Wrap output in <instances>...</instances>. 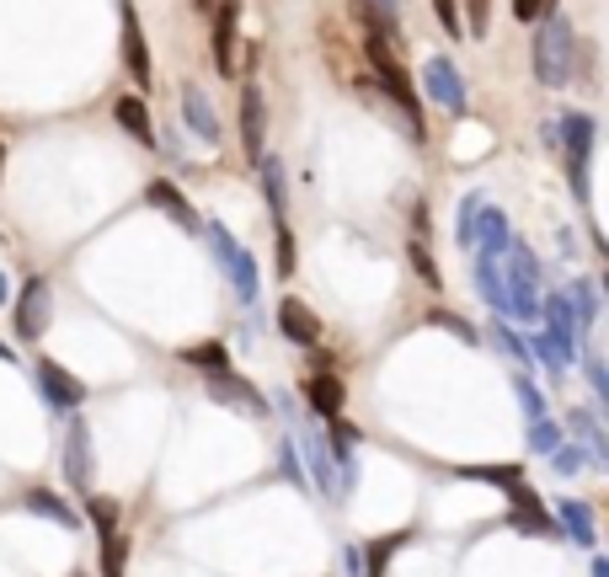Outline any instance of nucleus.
Wrapping results in <instances>:
<instances>
[{
  "label": "nucleus",
  "instance_id": "41",
  "mask_svg": "<svg viewBox=\"0 0 609 577\" xmlns=\"http://www.w3.org/2000/svg\"><path fill=\"white\" fill-rule=\"evenodd\" d=\"M497 342H503V348H508V353H514V359H524V364H529V359H535V353H529V342H518V337L508 332V327H497Z\"/></svg>",
  "mask_w": 609,
  "mask_h": 577
},
{
  "label": "nucleus",
  "instance_id": "32",
  "mask_svg": "<svg viewBox=\"0 0 609 577\" xmlns=\"http://www.w3.org/2000/svg\"><path fill=\"white\" fill-rule=\"evenodd\" d=\"M86 514H92L96 535H113L118 529V503L113 497H86Z\"/></svg>",
  "mask_w": 609,
  "mask_h": 577
},
{
  "label": "nucleus",
  "instance_id": "16",
  "mask_svg": "<svg viewBox=\"0 0 609 577\" xmlns=\"http://www.w3.org/2000/svg\"><path fill=\"white\" fill-rule=\"evenodd\" d=\"M145 198H151V204H155V209H161V214H172V219H177L183 230H193V236L204 230V219H198V209H193V204H187V198H183V193H177V187H172V183H151V193H145Z\"/></svg>",
  "mask_w": 609,
  "mask_h": 577
},
{
  "label": "nucleus",
  "instance_id": "37",
  "mask_svg": "<svg viewBox=\"0 0 609 577\" xmlns=\"http://www.w3.org/2000/svg\"><path fill=\"white\" fill-rule=\"evenodd\" d=\"M295 274V236H289V225H278V278Z\"/></svg>",
  "mask_w": 609,
  "mask_h": 577
},
{
  "label": "nucleus",
  "instance_id": "18",
  "mask_svg": "<svg viewBox=\"0 0 609 577\" xmlns=\"http://www.w3.org/2000/svg\"><path fill=\"white\" fill-rule=\"evenodd\" d=\"M113 119H118L123 134H134L145 151L155 145V123H151V113H145V102H140V96H123L118 107H113Z\"/></svg>",
  "mask_w": 609,
  "mask_h": 577
},
{
  "label": "nucleus",
  "instance_id": "43",
  "mask_svg": "<svg viewBox=\"0 0 609 577\" xmlns=\"http://www.w3.org/2000/svg\"><path fill=\"white\" fill-rule=\"evenodd\" d=\"M514 17H518V22H535V17H546V0H514Z\"/></svg>",
  "mask_w": 609,
  "mask_h": 577
},
{
  "label": "nucleus",
  "instance_id": "46",
  "mask_svg": "<svg viewBox=\"0 0 609 577\" xmlns=\"http://www.w3.org/2000/svg\"><path fill=\"white\" fill-rule=\"evenodd\" d=\"M0 161H6V145H0Z\"/></svg>",
  "mask_w": 609,
  "mask_h": 577
},
{
  "label": "nucleus",
  "instance_id": "26",
  "mask_svg": "<svg viewBox=\"0 0 609 577\" xmlns=\"http://www.w3.org/2000/svg\"><path fill=\"white\" fill-rule=\"evenodd\" d=\"M460 32L465 38H487V22H492V0H460Z\"/></svg>",
  "mask_w": 609,
  "mask_h": 577
},
{
  "label": "nucleus",
  "instance_id": "8",
  "mask_svg": "<svg viewBox=\"0 0 609 577\" xmlns=\"http://www.w3.org/2000/svg\"><path fill=\"white\" fill-rule=\"evenodd\" d=\"M209 395H214V401H225V406H236V412H246V418H268V401H262L257 385L241 380L236 369H214V374H209Z\"/></svg>",
  "mask_w": 609,
  "mask_h": 577
},
{
  "label": "nucleus",
  "instance_id": "1",
  "mask_svg": "<svg viewBox=\"0 0 609 577\" xmlns=\"http://www.w3.org/2000/svg\"><path fill=\"white\" fill-rule=\"evenodd\" d=\"M578 70V32L567 17H546V28L535 32V75L546 86H567Z\"/></svg>",
  "mask_w": 609,
  "mask_h": 577
},
{
  "label": "nucleus",
  "instance_id": "39",
  "mask_svg": "<svg viewBox=\"0 0 609 577\" xmlns=\"http://www.w3.org/2000/svg\"><path fill=\"white\" fill-rule=\"evenodd\" d=\"M572 423L582 427V439H588V450H593V460H605V439H599V427H593V418H582V412H572Z\"/></svg>",
  "mask_w": 609,
  "mask_h": 577
},
{
  "label": "nucleus",
  "instance_id": "25",
  "mask_svg": "<svg viewBox=\"0 0 609 577\" xmlns=\"http://www.w3.org/2000/svg\"><path fill=\"white\" fill-rule=\"evenodd\" d=\"M257 166H262V193H268V204H273V225H283V161H278V155H262Z\"/></svg>",
  "mask_w": 609,
  "mask_h": 577
},
{
  "label": "nucleus",
  "instance_id": "36",
  "mask_svg": "<svg viewBox=\"0 0 609 577\" xmlns=\"http://www.w3.org/2000/svg\"><path fill=\"white\" fill-rule=\"evenodd\" d=\"M412 268H417V278H423L427 289H438V268H433V257H427L423 241H412Z\"/></svg>",
  "mask_w": 609,
  "mask_h": 577
},
{
  "label": "nucleus",
  "instance_id": "23",
  "mask_svg": "<svg viewBox=\"0 0 609 577\" xmlns=\"http://www.w3.org/2000/svg\"><path fill=\"white\" fill-rule=\"evenodd\" d=\"M567 300H572V316H578V332H588V327L599 321V295H593V284H588V278H572V284H567Z\"/></svg>",
  "mask_w": 609,
  "mask_h": 577
},
{
  "label": "nucleus",
  "instance_id": "29",
  "mask_svg": "<svg viewBox=\"0 0 609 577\" xmlns=\"http://www.w3.org/2000/svg\"><path fill=\"white\" fill-rule=\"evenodd\" d=\"M123 561H128V540H123L118 529L102 535V577H123Z\"/></svg>",
  "mask_w": 609,
  "mask_h": 577
},
{
  "label": "nucleus",
  "instance_id": "34",
  "mask_svg": "<svg viewBox=\"0 0 609 577\" xmlns=\"http://www.w3.org/2000/svg\"><path fill=\"white\" fill-rule=\"evenodd\" d=\"M427 327H444V332H455L460 342H476V327H471V321H460L455 310H438V305L427 310Z\"/></svg>",
  "mask_w": 609,
  "mask_h": 577
},
{
  "label": "nucleus",
  "instance_id": "9",
  "mask_svg": "<svg viewBox=\"0 0 609 577\" xmlns=\"http://www.w3.org/2000/svg\"><path fill=\"white\" fill-rule=\"evenodd\" d=\"M236 28H241V0L214 6V70L236 75Z\"/></svg>",
  "mask_w": 609,
  "mask_h": 577
},
{
  "label": "nucleus",
  "instance_id": "35",
  "mask_svg": "<svg viewBox=\"0 0 609 577\" xmlns=\"http://www.w3.org/2000/svg\"><path fill=\"white\" fill-rule=\"evenodd\" d=\"M476 209H482V198L471 193V198L460 204V241L465 246H476Z\"/></svg>",
  "mask_w": 609,
  "mask_h": 577
},
{
  "label": "nucleus",
  "instance_id": "6",
  "mask_svg": "<svg viewBox=\"0 0 609 577\" xmlns=\"http://www.w3.org/2000/svg\"><path fill=\"white\" fill-rule=\"evenodd\" d=\"M567 134V172H572V193L588 204V155H593V119L588 113H567L561 119Z\"/></svg>",
  "mask_w": 609,
  "mask_h": 577
},
{
  "label": "nucleus",
  "instance_id": "11",
  "mask_svg": "<svg viewBox=\"0 0 609 577\" xmlns=\"http://www.w3.org/2000/svg\"><path fill=\"white\" fill-rule=\"evenodd\" d=\"M38 385H43V401H49V406H64V412H75V406L86 401V385H81L70 369L54 364V359L38 364Z\"/></svg>",
  "mask_w": 609,
  "mask_h": 577
},
{
  "label": "nucleus",
  "instance_id": "2",
  "mask_svg": "<svg viewBox=\"0 0 609 577\" xmlns=\"http://www.w3.org/2000/svg\"><path fill=\"white\" fill-rule=\"evenodd\" d=\"M508 284H503V316L540 321V262L524 241H508Z\"/></svg>",
  "mask_w": 609,
  "mask_h": 577
},
{
  "label": "nucleus",
  "instance_id": "5",
  "mask_svg": "<svg viewBox=\"0 0 609 577\" xmlns=\"http://www.w3.org/2000/svg\"><path fill=\"white\" fill-rule=\"evenodd\" d=\"M423 92L444 107V113H465L471 107V96H465V81H460V70H455V60L450 54H433V60L423 64Z\"/></svg>",
  "mask_w": 609,
  "mask_h": 577
},
{
  "label": "nucleus",
  "instance_id": "33",
  "mask_svg": "<svg viewBox=\"0 0 609 577\" xmlns=\"http://www.w3.org/2000/svg\"><path fill=\"white\" fill-rule=\"evenodd\" d=\"M556 444H561V427L550 423V418H535V423H529V450H535V455H550Z\"/></svg>",
  "mask_w": 609,
  "mask_h": 577
},
{
  "label": "nucleus",
  "instance_id": "24",
  "mask_svg": "<svg viewBox=\"0 0 609 577\" xmlns=\"http://www.w3.org/2000/svg\"><path fill=\"white\" fill-rule=\"evenodd\" d=\"M476 289H482V295H487V305L503 316V268H497V257H487V251L476 257Z\"/></svg>",
  "mask_w": 609,
  "mask_h": 577
},
{
  "label": "nucleus",
  "instance_id": "7",
  "mask_svg": "<svg viewBox=\"0 0 609 577\" xmlns=\"http://www.w3.org/2000/svg\"><path fill=\"white\" fill-rule=\"evenodd\" d=\"M503 492H508V503H514V508H508V524H514L518 535H561V529L550 524L546 503H540V497L524 486V476H518V482H508Z\"/></svg>",
  "mask_w": 609,
  "mask_h": 577
},
{
  "label": "nucleus",
  "instance_id": "27",
  "mask_svg": "<svg viewBox=\"0 0 609 577\" xmlns=\"http://www.w3.org/2000/svg\"><path fill=\"white\" fill-rule=\"evenodd\" d=\"M183 364H198V369H230V353L225 342H198V348H183Z\"/></svg>",
  "mask_w": 609,
  "mask_h": 577
},
{
  "label": "nucleus",
  "instance_id": "20",
  "mask_svg": "<svg viewBox=\"0 0 609 577\" xmlns=\"http://www.w3.org/2000/svg\"><path fill=\"white\" fill-rule=\"evenodd\" d=\"M412 540V529H396V535H380L369 550H359V567H364V577H385V561L396 556V546H406Z\"/></svg>",
  "mask_w": 609,
  "mask_h": 577
},
{
  "label": "nucleus",
  "instance_id": "38",
  "mask_svg": "<svg viewBox=\"0 0 609 577\" xmlns=\"http://www.w3.org/2000/svg\"><path fill=\"white\" fill-rule=\"evenodd\" d=\"M433 11H438V22H444V32H455V38H465V32H460V0H433Z\"/></svg>",
  "mask_w": 609,
  "mask_h": 577
},
{
  "label": "nucleus",
  "instance_id": "30",
  "mask_svg": "<svg viewBox=\"0 0 609 577\" xmlns=\"http://www.w3.org/2000/svg\"><path fill=\"white\" fill-rule=\"evenodd\" d=\"M514 391H518V406H524V418H529V423H535V418H550V412H546V395H540V385H535L529 374H518Z\"/></svg>",
  "mask_w": 609,
  "mask_h": 577
},
{
  "label": "nucleus",
  "instance_id": "40",
  "mask_svg": "<svg viewBox=\"0 0 609 577\" xmlns=\"http://www.w3.org/2000/svg\"><path fill=\"white\" fill-rule=\"evenodd\" d=\"M550 465H556L561 476H572V471L582 465V455H578V450H561V444H556V450H550Z\"/></svg>",
  "mask_w": 609,
  "mask_h": 577
},
{
  "label": "nucleus",
  "instance_id": "4",
  "mask_svg": "<svg viewBox=\"0 0 609 577\" xmlns=\"http://www.w3.org/2000/svg\"><path fill=\"white\" fill-rule=\"evenodd\" d=\"M49 316H54V289H49V278H28L22 295H17V310H11L17 337H22V342H38L43 327H49Z\"/></svg>",
  "mask_w": 609,
  "mask_h": 577
},
{
  "label": "nucleus",
  "instance_id": "13",
  "mask_svg": "<svg viewBox=\"0 0 609 577\" xmlns=\"http://www.w3.org/2000/svg\"><path fill=\"white\" fill-rule=\"evenodd\" d=\"M556 529H561V535H572L578 546H599L593 508H588V503H578V497H561V503H556Z\"/></svg>",
  "mask_w": 609,
  "mask_h": 577
},
{
  "label": "nucleus",
  "instance_id": "45",
  "mask_svg": "<svg viewBox=\"0 0 609 577\" xmlns=\"http://www.w3.org/2000/svg\"><path fill=\"white\" fill-rule=\"evenodd\" d=\"M0 359H11V353H6V342H0Z\"/></svg>",
  "mask_w": 609,
  "mask_h": 577
},
{
  "label": "nucleus",
  "instance_id": "44",
  "mask_svg": "<svg viewBox=\"0 0 609 577\" xmlns=\"http://www.w3.org/2000/svg\"><path fill=\"white\" fill-rule=\"evenodd\" d=\"M588 567H593V577H609V561H605V556H593Z\"/></svg>",
  "mask_w": 609,
  "mask_h": 577
},
{
  "label": "nucleus",
  "instance_id": "19",
  "mask_svg": "<svg viewBox=\"0 0 609 577\" xmlns=\"http://www.w3.org/2000/svg\"><path fill=\"white\" fill-rule=\"evenodd\" d=\"M28 508H32V514H43V518H54L60 529H81V514H75L64 497H54L49 486H32V492H28Z\"/></svg>",
  "mask_w": 609,
  "mask_h": 577
},
{
  "label": "nucleus",
  "instance_id": "21",
  "mask_svg": "<svg viewBox=\"0 0 609 577\" xmlns=\"http://www.w3.org/2000/svg\"><path fill=\"white\" fill-rule=\"evenodd\" d=\"M476 214H482V251H487V257H503V251H508V241H514L508 219H503L497 209H487V204H482Z\"/></svg>",
  "mask_w": 609,
  "mask_h": 577
},
{
  "label": "nucleus",
  "instance_id": "12",
  "mask_svg": "<svg viewBox=\"0 0 609 577\" xmlns=\"http://www.w3.org/2000/svg\"><path fill=\"white\" fill-rule=\"evenodd\" d=\"M123 6V64H128V75L140 81V92H151V49H145V32L134 28V11H128V0Z\"/></svg>",
  "mask_w": 609,
  "mask_h": 577
},
{
  "label": "nucleus",
  "instance_id": "10",
  "mask_svg": "<svg viewBox=\"0 0 609 577\" xmlns=\"http://www.w3.org/2000/svg\"><path fill=\"white\" fill-rule=\"evenodd\" d=\"M64 482L75 486V492H92V433H86L81 418L64 433Z\"/></svg>",
  "mask_w": 609,
  "mask_h": 577
},
{
  "label": "nucleus",
  "instance_id": "31",
  "mask_svg": "<svg viewBox=\"0 0 609 577\" xmlns=\"http://www.w3.org/2000/svg\"><path fill=\"white\" fill-rule=\"evenodd\" d=\"M460 476H471V482H492V486H508V482H518L524 471H518V465H460Z\"/></svg>",
  "mask_w": 609,
  "mask_h": 577
},
{
  "label": "nucleus",
  "instance_id": "22",
  "mask_svg": "<svg viewBox=\"0 0 609 577\" xmlns=\"http://www.w3.org/2000/svg\"><path fill=\"white\" fill-rule=\"evenodd\" d=\"M183 119L198 128V140H204V145H214V140H219V123H214L204 92H183Z\"/></svg>",
  "mask_w": 609,
  "mask_h": 577
},
{
  "label": "nucleus",
  "instance_id": "42",
  "mask_svg": "<svg viewBox=\"0 0 609 577\" xmlns=\"http://www.w3.org/2000/svg\"><path fill=\"white\" fill-rule=\"evenodd\" d=\"M369 6H374V17H380V22L401 28V0H369Z\"/></svg>",
  "mask_w": 609,
  "mask_h": 577
},
{
  "label": "nucleus",
  "instance_id": "14",
  "mask_svg": "<svg viewBox=\"0 0 609 577\" xmlns=\"http://www.w3.org/2000/svg\"><path fill=\"white\" fill-rule=\"evenodd\" d=\"M278 332L289 337V342H300V348H310V342L321 337V321L310 316V305L304 300H283L278 305Z\"/></svg>",
  "mask_w": 609,
  "mask_h": 577
},
{
  "label": "nucleus",
  "instance_id": "15",
  "mask_svg": "<svg viewBox=\"0 0 609 577\" xmlns=\"http://www.w3.org/2000/svg\"><path fill=\"white\" fill-rule=\"evenodd\" d=\"M342 395H348V385L337 374H310L304 380V401H310L316 418H342Z\"/></svg>",
  "mask_w": 609,
  "mask_h": 577
},
{
  "label": "nucleus",
  "instance_id": "28",
  "mask_svg": "<svg viewBox=\"0 0 609 577\" xmlns=\"http://www.w3.org/2000/svg\"><path fill=\"white\" fill-rule=\"evenodd\" d=\"M304 460H310V471H316V486H321V492H337L332 460H327V444H321V439H304Z\"/></svg>",
  "mask_w": 609,
  "mask_h": 577
},
{
  "label": "nucleus",
  "instance_id": "17",
  "mask_svg": "<svg viewBox=\"0 0 609 577\" xmlns=\"http://www.w3.org/2000/svg\"><path fill=\"white\" fill-rule=\"evenodd\" d=\"M241 140H246V155L251 161H262V92L246 81V92H241Z\"/></svg>",
  "mask_w": 609,
  "mask_h": 577
},
{
  "label": "nucleus",
  "instance_id": "3",
  "mask_svg": "<svg viewBox=\"0 0 609 577\" xmlns=\"http://www.w3.org/2000/svg\"><path fill=\"white\" fill-rule=\"evenodd\" d=\"M209 241H214V257H219V268H225V278H230V289L241 295L246 305L257 300V257L246 251L225 225H209Z\"/></svg>",
  "mask_w": 609,
  "mask_h": 577
}]
</instances>
